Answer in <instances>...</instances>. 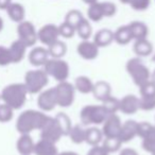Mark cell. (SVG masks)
Listing matches in <instances>:
<instances>
[{
  "label": "cell",
  "instance_id": "obj_1",
  "mask_svg": "<svg viewBox=\"0 0 155 155\" xmlns=\"http://www.w3.org/2000/svg\"><path fill=\"white\" fill-rule=\"evenodd\" d=\"M50 117L44 112L35 110H27L18 116L16 121V130L20 134H30L35 130L41 131Z\"/></svg>",
  "mask_w": 155,
  "mask_h": 155
},
{
  "label": "cell",
  "instance_id": "obj_2",
  "mask_svg": "<svg viewBox=\"0 0 155 155\" xmlns=\"http://www.w3.org/2000/svg\"><path fill=\"white\" fill-rule=\"evenodd\" d=\"M27 96L28 91L24 83H13L2 89L0 94V99L13 110H19L26 103Z\"/></svg>",
  "mask_w": 155,
  "mask_h": 155
},
{
  "label": "cell",
  "instance_id": "obj_3",
  "mask_svg": "<svg viewBox=\"0 0 155 155\" xmlns=\"http://www.w3.org/2000/svg\"><path fill=\"white\" fill-rule=\"evenodd\" d=\"M49 83V77L44 69H34L29 70L25 74V86L28 94L36 95L43 91Z\"/></svg>",
  "mask_w": 155,
  "mask_h": 155
},
{
  "label": "cell",
  "instance_id": "obj_4",
  "mask_svg": "<svg viewBox=\"0 0 155 155\" xmlns=\"http://www.w3.org/2000/svg\"><path fill=\"white\" fill-rule=\"evenodd\" d=\"M108 113L105 110L102 104L85 105L80 113V120L83 125H99L104 122Z\"/></svg>",
  "mask_w": 155,
  "mask_h": 155
},
{
  "label": "cell",
  "instance_id": "obj_5",
  "mask_svg": "<svg viewBox=\"0 0 155 155\" xmlns=\"http://www.w3.org/2000/svg\"><path fill=\"white\" fill-rule=\"evenodd\" d=\"M125 68H127L129 75L132 78L133 82L138 87L150 80V77H151L150 70H149L148 67L142 63V61L138 56L127 61Z\"/></svg>",
  "mask_w": 155,
  "mask_h": 155
},
{
  "label": "cell",
  "instance_id": "obj_6",
  "mask_svg": "<svg viewBox=\"0 0 155 155\" xmlns=\"http://www.w3.org/2000/svg\"><path fill=\"white\" fill-rule=\"evenodd\" d=\"M44 70L48 74V77L53 78L54 80L60 82L67 81L69 77V65L63 58H50L44 65Z\"/></svg>",
  "mask_w": 155,
  "mask_h": 155
},
{
  "label": "cell",
  "instance_id": "obj_7",
  "mask_svg": "<svg viewBox=\"0 0 155 155\" xmlns=\"http://www.w3.org/2000/svg\"><path fill=\"white\" fill-rule=\"evenodd\" d=\"M58 105L61 107H69L73 104L75 98V88L73 84L64 81L60 82L55 87Z\"/></svg>",
  "mask_w": 155,
  "mask_h": 155
},
{
  "label": "cell",
  "instance_id": "obj_8",
  "mask_svg": "<svg viewBox=\"0 0 155 155\" xmlns=\"http://www.w3.org/2000/svg\"><path fill=\"white\" fill-rule=\"evenodd\" d=\"M18 39L22 41L27 47H33L37 43V31L31 21L22 20L17 26Z\"/></svg>",
  "mask_w": 155,
  "mask_h": 155
},
{
  "label": "cell",
  "instance_id": "obj_9",
  "mask_svg": "<svg viewBox=\"0 0 155 155\" xmlns=\"http://www.w3.org/2000/svg\"><path fill=\"white\" fill-rule=\"evenodd\" d=\"M63 132L60 124L58 123L56 119L54 117H50L45 125L41 130V139L49 140L51 142H56L63 137Z\"/></svg>",
  "mask_w": 155,
  "mask_h": 155
},
{
  "label": "cell",
  "instance_id": "obj_10",
  "mask_svg": "<svg viewBox=\"0 0 155 155\" xmlns=\"http://www.w3.org/2000/svg\"><path fill=\"white\" fill-rule=\"evenodd\" d=\"M37 38L46 47L52 45L60 38L58 26H55L53 24H47L43 26L37 31Z\"/></svg>",
  "mask_w": 155,
  "mask_h": 155
},
{
  "label": "cell",
  "instance_id": "obj_11",
  "mask_svg": "<svg viewBox=\"0 0 155 155\" xmlns=\"http://www.w3.org/2000/svg\"><path fill=\"white\" fill-rule=\"evenodd\" d=\"M37 105L41 112H51L58 106L55 88H48L41 91L37 97Z\"/></svg>",
  "mask_w": 155,
  "mask_h": 155
},
{
  "label": "cell",
  "instance_id": "obj_12",
  "mask_svg": "<svg viewBox=\"0 0 155 155\" xmlns=\"http://www.w3.org/2000/svg\"><path fill=\"white\" fill-rule=\"evenodd\" d=\"M122 122L117 114H110L102 123V133L104 137H118Z\"/></svg>",
  "mask_w": 155,
  "mask_h": 155
},
{
  "label": "cell",
  "instance_id": "obj_13",
  "mask_svg": "<svg viewBox=\"0 0 155 155\" xmlns=\"http://www.w3.org/2000/svg\"><path fill=\"white\" fill-rule=\"evenodd\" d=\"M99 49L100 48L93 41L85 39V41H82L78 45L77 52L84 60L93 61L95 58H97L98 55H99Z\"/></svg>",
  "mask_w": 155,
  "mask_h": 155
},
{
  "label": "cell",
  "instance_id": "obj_14",
  "mask_svg": "<svg viewBox=\"0 0 155 155\" xmlns=\"http://www.w3.org/2000/svg\"><path fill=\"white\" fill-rule=\"evenodd\" d=\"M139 110V98L135 95H127L119 100V112L124 115H134Z\"/></svg>",
  "mask_w": 155,
  "mask_h": 155
},
{
  "label": "cell",
  "instance_id": "obj_15",
  "mask_svg": "<svg viewBox=\"0 0 155 155\" xmlns=\"http://www.w3.org/2000/svg\"><path fill=\"white\" fill-rule=\"evenodd\" d=\"M137 125L138 122H136L135 120H127L124 123H122L118 136L122 143L129 142L137 137Z\"/></svg>",
  "mask_w": 155,
  "mask_h": 155
},
{
  "label": "cell",
  "instance_id": "obj_16",
  "mask_svg": "<svg viewBox=\"0 0 155 155\" xmlns=\"http://www.w3.org/2000/svg\"><path fill=\"white\" fill-rule=\"evenodd\" d=\"M50 58L48 49L45 47H35L29 53V62L35 67H41Z\"/></svg>",
  "mask_w": 155,
  "mask_h": 155
},
{
  "label": "cell",
  "instance_id": "obj_17",
  "mask_svg": "<svg viewBox=\"0 0 155 155\" xmlns=\"http://www.w3.org/2000/svg\"><path fill=\"white\" fill-rule=\"evenodd\" d=\"M34 141L29 134H21L16 142V149L20 155H31L34 153Z\"/></svg>",
  "mask_w": 155,
  "mask_h": 155
},
{
  "label": "cell",
  "instance_id": "obj_18",
  "mask_svg": "<svg viewBox=\"0 0 155 155\" xmlns=\"http://www.w3.org/2000/svg\"><path fill=\"white\" fill-rule=\"evenodd\" d=\"M35 155H58V151L56 148V144L49 140L41 139L35 143L34 153Z\"/></svg>",
  "mask_w": 155,
  "mask_h": 155
},
{
  "label": "cell",
  "instance_id": "obj_19",
  "mask_svg": "<svg viewBox=\"0 0 155 155\" xmlns=\"http://www.w3.org/2000/svg\"><path fill=\"white\" fill-rule=\"evenodd\" d=\"M27 46L22 43L20 39H16L13 43L11 44V46L9 47V51L10 54H11V60L12 63H17L21 62L24 60L25 55H26L27 52Z\"/></svg>",
  "mask_w": 155,
  "mask_h": 155
},
{
  "label": "cell",
  "instance_id": "obj_20",
  "mask_svg": "<svg viewBox=\"0 0 155 155\" xmlns=\"http://www.w3.org/2000/svg\"><path fill=\"white\" fill-rule=\"evenodd\" d=\"M91 94L94 95L96 100L102 102L112 96V87L105 81H98L97 83L94 84L93 93Z\"/></svg>",
  "mask_w": 155,
  "mask_h": 155
},
{
  "label": "cell",
  "instance_id": "obj_21",
  "mask_svg": "<svg viewBox=\"0 0 155 155\" xmlns=\"http://www.w3.org/2000/svg\"><path fill=\"white\" fill-rule=\"evenodd\" d=\"M87 17L88 20L93 22H99L105 17V9H104V1L103 2H97L88 5L87 9Z\"/></svg>",
  "mask_w": 155,
  "mask_h": 155
},
{
  "label": "cell",
  "instance_id": "obj_22",
  "mask_svg": "<svg viewBox=\"0 0 155 155\" xmlns=\"http://www.w3.org/2000/svg\"><path fill=\"white\" fill-rule=\"evenodd\" d=\"M93 41L99 48L107 47L114 41V32L110 29H101L94 35Z\"/></svg>",
  "mask_w": 155,
  "mask_h": 155
},
{
  "label": "cell",
  "instance_id": "obj_23",
  "mask_svg": "<svg viewBox=\"0 0 155 155\" xmlns=\"http://www.w3.org/2000/svg\"><path fill=\"white\" fill-rule=\"evenodd\" d=\"M127 26H129V29H130V31H131L133 41L148 38L149 28L144 22L136 20V21H132L131 24H129Z\"/></svg>",
  "mask_w": 155,
  "mask_h": 155
},
{
  "label": "cell",
  "instance_id": "obj_24",
  "mask_svg": "<svg viewBox=\"0 0 155 155\" xmlns=\"http://www.w3.org/2000/svg\"><path fill=\"white\" fill-rule=\"evenodd\" d=\"M7 13L9 18L14 22H21L25 20V16H26V10L25 7L19 2H12L9 7L7 8Z\"/></svg>",
  "mask_w": 155,
  "mask_h": 155
},
{
  "label": "cell",
  "instance_id": "obj_25",
  "mask_svg": "<svg viewBox=\"0 0 155 155\" xmlns=\"http://www.w3.org/2000/svg\"><path fill=\"white\" fill-rule=\"evenodd\" d=\"M133 50L138 58H146L153 53V45L148 38L138 39L134 43Z\"/></svg>",
  "mask_w": 155,
  "mask_h": 155
},
{
  "label": "cell",
  "instance_id": "obj_26",
  "mask_svg": "<svg viewBox=\"0 0 155 155\" xmlns=\"http://www.w3.org/2000/svg\"><path fill=\"white\" fill-rule=\"evenodd\" d=\"M104 136L101 129H98L97 127H91L85 130V142L89 146H98L101 144Z\"/></svg>",
  "mask_w": 155,
  "mask_h": 155
},
{
  "label": "cell",
  "instance_id": "obj_27",
  "mask_svg": "<svg viewBox=\"0 0 155 155\" xmlns=\"http://www.w3.org/2000/svg\"><path fill=\"white\" fill-rule=\"evenodd\" d=\"M94 84L95 83L88 77H86V75H80V77H78L75 79L73 86H74L75 91H78L79 93L83 94V95H87V94L93 93Z\"/></svg>",
  "mask_w": 155,
  "mask_h": 155
},
{
  "label": "cell",
  "instance_id": "obj_28",
  "mask_svg": "<svg viewBox=\"0 0 155 155\" xmlns=\"http://www.w3.org/2000/svg\"><path fill=\"white\" fill-rule=\"evenodd\" d=\"M133 41L131 31L129 29V26H121L114 32V41H116L118 45L125 46Z\"/></svg>",
  "mask_w": 155,
  "mask_h": 155
},
{
  "label": "cell",
  "instance_id": "obj_29",
  "mask_svg": "<svg viewBox=\"0 0 155 155\" xmlns=\"http://www.w3.org/2000/svg\"><path fill=\"white\" fill-rule=\"evenodd\" d=\"M48 52H49L50 58H63L67 53V46L64 41H56L52 45L47 47Z\"/></svg>",
  "mask_w": 155,
  "mask_h": 155
},
{
  "label": "cell",
  "instance_id": "obj_30",
  "mask_svg": "<svg viewBox=\"0 0 155 155\" xmlns=\"http://www.w3.org/2000/svg\"><path fill=\"white\" fill-rule=\"evenodd\" d=\"M75 34H78V36L80 37L82 41L91 38V35H93V27H91L88 19L84 18L80 24L78 25L77 28H75Z\"/></svg>",
  "mask_w": 155,
  "mask_h": 155
},
{
  "label": "cell",
  "instance_id": "obj_31",
  "mask_svg": "<svg viewBox=\"0 0 155 155\" xmlns=\"http://www.w3.org/2000/svg\"><path fill=\"white\" fill-rule=\"evenodd\" d=\"M85 130L86 129H83V127L80 124L72 125V127H71L70 132L68 134L71 141L75 144H80L85 142Z\"/></svg>",
  "mask_w": 155,
  "mask_h": 155
},
{
  "label": "cell",
  "instance_id": "obj_32",
  "mask_svg": "<svg viewBox=\"0 0 155 155\" xmlns=\"http://www.w3.org/2000/svg\"><path fill=\"white\" fill-rule=\"evenodd\" d=\"M101 146L108 153H114L120 150L122 142L118 137H104L101 142Z\"/></svg>",
  "mask_w": 155,
  "mask_h": 155
},
{
  "label": "cell",
  "instance_id": "obj_33",
  "mask_svg": "<svg viewBox=\"0 0 155 155\" xmlns=\"http://www.w3.org/2000/svg\"><path fill=\"white\" fill-rule=\"evenodd\" d=\"M54 118L56 119L58 123L60 124L61 129H62L63 135L64 136H68L69 132H70L72 124H71V120L68 117V115H66L65 113H58Z\"/></svg>",
  "mask_w": 155,
  "mask_h": 155
},
{
  "label": "cell",
  "instance_id": "obj_34",
  "mask_svg": "<svg viewBox=\"0 0 155 155\" xmlns=\"http://www.w3.org/2000/svg\"><path fill=\"white\" fill-rule=\"evenodd\" d=\"M84 18L85 17L83 16V14L80 11H78V10H70L66 14V16H65V21L67 24L71 25L72 27H74V28H77L78 25L80 24Z\"/></svg>",
  "mask_w": 155,
  "mask_h": 155
},
{
  "label": "cell",
  "instance_id": "obj_35",
  "mask_svg": "<svg viewBox=\"0 0 155 155\" xmlns=\"http://www.w3.org/2000/svg\"><path fill=\"white\" fill-rule=\"evenodd\" d=\"M101 104L103 105V107L105 108L106 112L108 113V115L117 114V112H119V99L113 97V96H110L107 99L102 101Z\"/></svg>",
  "mask_w": 155,
  "mask_h": 155
},
{
  "label": "cell",
  "instance_id": "obj_36",
  "mask_svg": "<svg viewBox=\"0 0 155 155\" xmlns=\"http://www.w3.org/2000/svg\"><path fill=\"white\" fill-rule=\"evenodd\" d=\"M142 149L148 153H152L155 149V125L152 131L142 138Z\"/></svg>",
  "mask_w": 155,
  "mask_h": 155
},
{
  "label": "cell",
  "instance_id": "obj_37",
  "mask_svg": "<svg viewBox=\"0 0 155 155\" xmlns=\"http://www.w3.org/2000/svg\"><path fill=\"white\" fill-rule=\"evenodd\" d=\"M14 117V110L5 103L0 104V122H9Z\"/></svg>",
  "mask_w": 155,
  "mask_h": 155
},
{
  "label": "cell",
  "instance_id": "obj_38",
  "mask_svg": "<svg viewBox=\"0 0 155 155\" xmlns=\"http://www.w3.org/2000/svg\"><path fill=\"white\" fill-rule=\"evenodd\" d=\"M58 32H60V36H62L63 38H72L75 35V28L64 21L58 26Z\"/></svg>",
  "mask_w": 155,
  "mask_h": 155
},
{
  "label": "cell",
  "instance_id": "obj_39",
  "mask_svg": "<svg viewBox=\"0 0 155 155\" xmlns=\"http://www.w3.org/2000/svg\"><path fill=\"white\" fill-rule=\"evenodd\" d=\"M139 94L143 97H155V83L149 80L139 86Z\"/></svg>",
  "mask_w": 155,
  "mask_h": 155
},
{
  "label": "cell",
  "instance_id": "obj_40",
  "mask_svg": "<svg viewBox=\"0 0 155 155\" xmlns=\"http://www.w3.org/2000/svg\"><path fill=\"white\" fill-rule=\"evenodd\" d=\"M155 108V97H143L139 98V110L150 112Z\"/></svg>",
  "mask_w": 155,
  "mask_h": 155
},
{
  "label": "cell",
  "instance_id": "obj_41",
  "mask_svg": "<svg viewBox=\"0 0 155 155\" xmlns=\"http://www.w3.org/2000/svg\"><path fill=\"white\" fill-rule=\"evenodd\" d=\"M151 0H131L129 5L134 10V11L142 12L146 11L150 8Z\"/></svg>",
  "mask_w": 155,
  "mask_h": 155
},
{
  "label": "cell",
  "instance_id": "obj_42",
  "mask_svg": "<svg viewBox=\"0 0 155 155\" xmlns=\"http://www.w3.org/2000/svg\"><path fill=\"white\" fill-rule=\"evenodd\" d=\"M153 127L154 125L151 124L149 122H146V121H142V122H138L137 125V136L140 138H143L144 136H147L151 131H152Z\"/></svg>",
  "mask_w": 155,
  "mask_h": 155
},
{
  "label": "cell",
  "instance_id": "obj_43",
  "mask_svg": "<svg viewBox=\"0 0 155 155\" xmlns=\"http://www.w3.org/2000/svg\"><path fill=\"white\" fill-rule=\"evenodd\" d=\"M11 63L12 60L9 48L5 47V46H0V66H7Z\"/></svg>",
  "mask_w": 155,
  "mask_h": 155
},
{
  "label": "cell",
  "instance_id": "obj_44",
  "mask_svg": "<svg viewBox=\"0 0 155 155\" xmlns=\"http://www.w3.org/2000/svg\"><path fill=\"white\" fill-rule=\"evenodd\" d=\"M86 155H110V153H108L101 144H98V146L91 147V150L87 152Z\"/></svg>",
  "mask_w": 155,
  "mask_h": 155
},
{
  "label": "cell",
  "instance_id": "obj_45",
  "mask_svg": "<svg viewBox=\"0 0 155 155\" xmlns=\"http://www.w3.org/2000/svg\"><path fill=\"white\" fill-rule=\"evenodd\" d=\"M119 155H138V153H137V151L132 148H125L120 151Z\"/></svg>",
  "mask_w": 155,
  "mask_h": 155
},
{
  "label": "cell",
  "instance_id": "obj_46",
  "mask_svg": "<svg viewBox=\"0 0 155 155\" xmlns=\"http://www.w3.org/2000/svg\"><path fill=\"white\" fill-rule=\"evenodd\" d=\"M12 2H13V0H0V10H7V8Z\"/></svg>",
  "mask_w": 155,
  "mask_h": 155
},
{
  "label": "cell",
  "instance_id": "obj_47",
  "mask_svg": "<svg viewBox=\"0 0 155 155\" xmlns=\"http://www.w3.org/2000/svg\"><path fill=\"white\" fill-rule=\"evenodd\" d=\"M58 155H79V154L73 152V151H64V152H62V153H58Z\"/></svg>",
  "mask_w": 155,
  "mask_h": 155
},
{
  "label": "cell",
  "instance_id": "obj_48",
  "mask_svg": "<svg viewBox=\"0 0 155 155\" xmlns=\"http://www.w3.org/2000/svg\"><path fill=\"white\" fill-rule=\"evenodd\" d=\"M82 1H83L84 3H86L87 5H93V3L97 2L98 0H82Z\"/></svg>",
  "mask_w": 155,
  "mask_h": 155
},
{
  "label": "cell",
  "instance_id": "obj_49",
  "mask_svg": "<svg viewBox=\"0 0 155 155\" xmlns=\"http://www.w3.org/2000/svg\"><path fill=\"white\" fill-rule=\"evenodd\" d=\"M3 27H5V21H3L2 17L0 16V32L3 30Z\"/></svg>",
  "mask_w": 155,
  "mask_h": 155
},
{
  "label": "cell",
  "instance_id": "obj_50",
  "mask_svg": "<svg viewBox=\"0 0 155 155\" xmlns=\"http://www.w3.org/2000/svg\"><path fill=\"white\" fill-rule=\"evenodd\" d=\"M150 80L152 81V82H154L155 83V69H154V71H153V73L151 74V77H150Z\"/></svg>",
  "mask_w": 155,
  "mask_h": 155
},
{
  "label": "cell",
  "instance_id": "obj_51",
  "mask_svg": "<svg viewBox=\"0 0 155 155\" xmlns=\"http://www.w3.org/2000/svg\"><path fill=\"white\" fill-rule=\"evenodd\" d=\"M119 1H120L122 5H129V3H130V1H131V0H119Z\"/></svg>",
  "mask_w": 155,
  "mask_h": 155
},
{
  "label": "cell",
  "instance_id": "obj_52",
  "mask_svg": "<svg viewBox=\"0 0 155 155\" xmlns=\"http://www.w3.org/2000/svg\"><path fill=\"white\" fill-rule=\"evenodd\" d=\"M152 60H153V62H155V53L153 54V58H152Z\"/></svg>",
  "mask_w": 155,
  "mask_h": 155
},
{
  "label": "cell",
  "instance_id": "obj_53",
  "mask_svg": "<svg viewBox=\"0 0 155 155\" xmlns=\"http://www.w3.org/2000/svg\"><path fill=\"white\" fill-rule=\"evenodd\" d=\"M151 154H152V155H155V149H154V150H153V152L151 153Z\"/></svg>",
  "mask_w": 155,
  "mask_h": 155
}]
</instances>
